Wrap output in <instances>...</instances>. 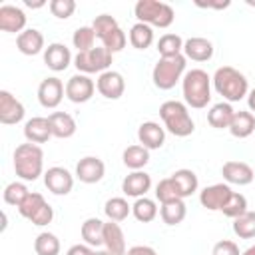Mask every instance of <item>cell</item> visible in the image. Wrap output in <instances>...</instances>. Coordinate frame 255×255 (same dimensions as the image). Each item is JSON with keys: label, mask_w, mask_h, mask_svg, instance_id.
I'll return each mask as SVG.
<instances>
[{"label": "cell", "mask_w": 255, "mask_h": 255, "mask_svg": "<svg viewBox=\"0 0 255 255\" xmlns=\"http://www.w3.org/2000/svg\"><path fill=\"white\" fill-rule=\"evenodd\" d=\"M181 92H183L185 106L195 108V110L207 108V104L211 102V78H209V74L201 68H193V70L185 72V76L181 80Z\"/></svg>", "instance_id": "6da1fadb"}, {"label": "cell", "mask_w": 255, "mask_h": 255, "mask_svg": "<svg viewBox=\"0 0 255 255\" xmlns=\"http://www.w3.org/2000/svg\"><path fill=\"white\" fill-rule=\"evenodd\" d=\"M213 88L219 96H223L225 102H239L249 94V82L245 78V74H241L239 70H235L233 66H221L215 70L213 78Z\"/></svg>", "instance_id": "7a4b0ae2"}, {"label": "cell", "mask_w": 255, "mask_h": 255, "mask_svg": "<svg viewBox=\"0 0 255 255\" xmlns=\"http://www.w3.org/2000/svg\"><path fill=\"white\" fill-rule=\"evenodd\" d=\"M14 171L24 181H36L44 175V151L38 143H20L14 149Z\"/></svg>", "instance_id": "3957f363"}, {"label": "cell", "mask_w": 255, "mask_h": 255, "mask_svg": "<svg viewBox=\"0 0 255 255\" xmlns=\"http://www.w3.org/2000/svg\"><path fill=\"white\" fill-rule=\"evenodd\" d=\"M159 118L163 122V128L175 137H187L195 129V124L183 102H177V100L163 102L159 106Z\"/></svg>", "instance_id": "277c9868"}, {"label": "cell", "mask_w": 255, "mask_h": 255, "mask_svg": "<svg viewBox=\"0 0 255 255\" xmlns=\"http://www.w3.org/2000/svg\"><path fill=\"white\" fill-rule=\"evenodd\" d=\"M133 14L137 18V22L147 24V26H155V28H169L175 20V12L167 2H159V0H139L133 6Z\"/></svg>", "instance_id": "5b68a950"}, {"label": "cell", "mask_w": 255, "mask_h": 255, "mask_svg": "<svg viewBox=\"0 0 255 255\" xmlns=\"http://www.w3.org/2000/svg\"><path fill=\"white\" fill-rule=\"evenodd\" d=\"M187 68V58L183 54L173 56V58H159L157 64L153 66L151 80L153 86L159 90H171L179 80H183Z\"/></svg>", "instance_id": "8992f818"}, {"label": "cell", "mask_w": 255, "mask_h": 255, "mask_svg": "<svg viewBox=\"0 0 255 255\" xmlns=\"http://www.w3.org/2000/svg\"><path fill=\"white\" fill-rule=\"evenodd\" d=\"M114 60V54L106 50L104 46H94L88 52H78L74 58V66L78 68V74H104L110 70Z\"/></svg>", "instance_id": "52a82bcc"}, {"label": "cell", "mask_w": 255, "mask_h": 255, "mask_svg": "<svg viewBox=\"0 0 255 255\" xmlns=\"http://www.w3.org/2000/svg\"><path fill=\"white\" fill-rule=\"evenodd\" d=\"M96 92V84L90 76L86 74H74L68 82H66V98L74 104H86L92 100Z\"/></svg>", "instance_id": "ba28073f"}, {"label": "cell", "mask_w": 255, "mask_h": 255, "mask_svg": "<svg viewBox=\"0 0 255 255\" xmlns=\"http://www.w3.org/2000/svg\"><path fill=\"white\" fill-rule=\"evenodd\" d=\"M64 96H66V86L56 76H50V78L42 80L40 86H38V102L48 110L58 108Z\"/></svg>", "instance_id": "9c48e42d"}, {"label": "cell", "mask_w": 255, "mask_h": 255, "mask_svg": "<svg viewBox=\"0 0 255 255\" xmlns=\"http://www.w3.org/2000/svg\"><path fill=\"white\" fill-rule=\"evenodd\" d=\"M44 185L54 195H68L74 187V175L66 167L54 165L44 171Z\"/></svg>", "instance_id": "30bf717a"}, {"label": "cell", "mask_w": 255, "mask_h": 255, "mask_svg": "<svg viewBox=\"0 0 255 255\" xmlns=\"http://www.w3.org/2000/svg\"><path fill=\"white\" fill-rule=\"evenodd\" d=\"M96 90L104 98H108V100H120L124 96V92H126V80H124V76L120 72L108 70V72H104V74L98 76Z\"/></svg>", "instance_id": "8fae6325"}, {"label": "cell", "mask_w": 255, "mask_h": 255, "mask_svg": "<svg viewBox=\"0 0 255 255\" xmlns=\"http://www.w3.org/2000/svg\"><path fill=\"white\" fill-rule=\"evenodd\" d=\"M26 116V110L22 102L12 96L8 90H0V122L4 126H14L20 124Z\"/></svg>", "instance_id": "7c38bea8"}, {"label": "cell", "mask_w": 255, "mask_h": 255, "mask_svg": "<svg viewBox=\"0 0 255 255\" xmlns=\"http://www.w3.org/2000/svg\"><path fill=\"white\" fill-rule=\"evenodd\" d=\"M106 175V163L96 155H86L76 163V177L82 183H98Z\"/></svg>", "instance_id": "4fadbf2b"}, {"label": "cell", "mask_w": 255, "mask_h": 255, "mask_svg": "<svg viewBox=\"0 0 255 255\" xmlns=\"http://www.w3.org/2000/svg\"><path fill=\"white\" fill-rule=\"evenodd\" d=\"M231 193H233V189L229 187V183H213V185H207L205 189H201L199 203L209 211H221V207L225 205V201L229 199Z\"/></svg>", "instance_id": "5bb4252c"}, {"label": "cell", "mask_w": 255, "mask_h": 255, "mask_svg": "<svg viewBox=\"0 0 255 255\" xmlns=\"http://www.w3.org/2000/svg\"><path fill=\"white\" fill-rule=\"evenodd\" d=\"M0 30L10 34H22L26 30V12L14 4L0 6Z\"/></svg>", "instance_id": "9a60e30c"}, {"label": "cell", "mask_w": 255, "mask_h": 255, "mask_svg": "<svg viewBox=\"0 0 255 255\" xmlns=\"http://www.w3.org/2000/svg\"><path fill=\"white\" fill-rule=\"evenodd\" d=\"M221 175L227 183L233 185H249L255 177V171L245 161H225L221 167Z\"/></svg>", "instance_id": "2e32d148"}, {"label": "cell", "mask_w": 255, "mask_h": 255, "mask_svg": "<svg viewBox=\"0 0 255 255\" xmlns=\"http://www.w3.org/2000/svg\"><path fill=\"white\" fill-rule=\"evenodd\" d=\"M44 64L52 72H64L72 64V52H70V48L66 44H60V42L48 44V48L44 50Z\"/></svg>", "instance_id": "e0dca14e"}, {"label": "cell", "mask_w": 255, "mask_h": 255, "mask_svg": "<svg viewBox=\"0 0 255 255\" xmlns=\"http://www.w3.org/2000/svg\"><path fill=\"white\" fill-rule=\"evenodd\" d=\"M151 189V175L145 171H131L122 181V191L128 197H145V193Z\"/></svg>", "instance_id": "ac0fdd59"}, {"label": "cell", "mask_w": 255, "mask_h": 255, "mask_svg": "<svg viewBox=\"0 0 255 255\" xmlns=\"http://www.w3.org/2000/svg\"><path fill=\"white\" fill-rule=\"evenodd\" d=\"M137 139L147 149H159L165 143V129L157 122H143L137 128Z\"/></svg>", "instance_id": "d6986e66"}, {"label": "cell", "mask_w": 255, "mask_h": 255, "mask_svg": "<svg viewBox=\"0 0 255 255\" xmlns=\"http://www.w3.org/2000/svg\"><path fill=\"white\" fill-rule=\"evenodd\" d=\"M183 56L193 62H207L213 58V44L201 36L187 38L183 44Z\"/></svg>", "instance_id": "ffe728a7"}, {"label": "cell", "mask_w": 255, "mask_h": 255, "mask_svg": "<svg viewBox=\"0 0 255 255\" xmlns=\"http://www.w3.org/2000/svg\"><path fill=\"white\" fill-rule=\"evenodd\" d=\"M24 137H26L30 143H46V141L52 137L50 120H48V118H42V116L30 118V120L24 124Z\"/></svg>", "instance_id": "44dd1931"}, {"label": "cell", "mask_w": 255, "mask_h": 255, "mask_svg": "<svg viewBox=\"0 0 255 255\" xmlns=\"http://www.w3.org/2000/svg\"><path fill=\"white\" fill-rule=\"evenodd\" d=\"M104 247L112 255H126V235L120 223L116 221H106L104 223Z\"/></svg>", "instance_id": "7402d4cb"}, {"label": "cell", "mask_w": 255, "mask_h": 255, "mask_svg": "<svg viewBox=\"0 0 255 255\" xmlns=\"http://www.w3.org/2000/svg\"><path fill=\"white\" fill-rule=\"evenodd\" d=\"M16 48L20 50V54L24 56H36L40 54L44 48V36L40 30L36 28H26L22 34L16 36Z\"/></svg>", "instance_id": "603a6c76"}, {"label": "cell", "mask_w": 255, "mask_h": 255, "mask_svg": "<svg viewBox=\"0 0 255 255\" xmlns=\"http://www.w3.org/2000/svg\"><path fill=\"white\" fill-rule=\"evenodd\" d=\"M50 120V128H52V135L54 137H60V139H68L76 133L78 126H76V120L68 114V112H52L48 116Z\"/></svg>", "instance_id": "cb8c5ba5"}, {"label": "cell", "mask_w": 255, "mask_h": 255, "mask_svg": "<svg viewBox=\"0 0 255 255\" xmlns=\"http://www.w3.org/2000/svg\"><path fill=\"white\" fill-rule=\"evenodd\" d=\"M233 116H235V110L231 108V104L229 102H219V104H213L209 108L207 124L215 129H229Z\"/></svg>", "instance_id": "d4e9b609"}, {"label": "cell", "mask_w": 255, "mask_h": 255, "mask_svg": "<svg viewBox=\"0 0 255 255\" xmlns=\"http://www.w3.org/2000/svg\"><path fill=\"white\" fill-rule=\"evenodd\" d=\"M253 131H255V114L245 112V110L235 112V116H233V120H231V126H229V133H231L233 137L245 139V137H249Z\"/></svg>", "instance_id": "484cf974"}, {"label": "cell", "mask_w": 255, "mask_h": 255, "mask_svg": "<svg viewBox=\"0 0 255 255\" xmlns=\"http://www.w3.org/2000/svg\"><path fill=\"white\" fill-rule=\"evenodd\" d=\"M169 177L175 181V185H177V191H179L181 199H185V197L193 195V193L197 191V187H199V179H197L195 171H191V169H187V167L175 169Z\"/></svg>", "instance_id": "4316f807"}, {"label": "cell", "mask_w": 255, "mask_h": 255, "mask_svg": "<svg viewBox=\"0 0 255 255\" xmlns=\"http://www.w3.org/2000/svg\"><path fill=\"white\" fill-rule=\"evenodd\" d=\"M104 223H106V221H102V219H98V217H88V219L82 223L80 233H82V239H84L86 245H90V247H100V245H104Z\"/></svg>", "instance_id": "83f0119b"}, {"label": "cell", "mask_w": 255, "mask_h": 255, "mask_svg": "<svg viewBox=\"0 0 255 255\" xmlns=\"http://www.w3.org/2000/svg\"><path fill=\"white\" fill-rule=\"evenodd\" d=\"M122 159H124V165H126V167H129L131 171H139V169H143V167L147 165V161H149V149L143 147V145H139V143L129 145V147L124 149Z\"/></svg>", "instance_id": "f1b7e54d"}, {"label": "cell", "mask_w": 255, "mask_h": 255, "mask_svg": "<svg viewBox=\"0 0 255 255\" xmlns=\"http://www.w3.org/2000/svg\"><path fill=\"white\" fill-rule=\"evenodd\" d=\"M185 215H187V207H185L183 199L169 201L159 207V217L165 225H179L185 219Z\"/></svg>", "instance_id": "f546056e"}, {"label": "cell", "mask_w": 255, "mask_h": 255, "mask_svg": "<svg viewBox=\"0 0 255 255\" xmlns=\"http://www.w3.org/2000/svg\"><path fill=\"white\" fill-rule=\"evenodd\" d=\"M129 44L135 50H145L153 44V28L141 22H135L129 28Z\"/></svg>", "instance_id": "4dcf8cb0"}, {"label": "cell", "mask_w": 255, "mask_h": 255, "mask_svg": "<svg viewBox=\"0 0 255 255\" xmlns=\"http://www.w3.org/2000/svg\"><path fill=\"white\" fill-rule=\"evenodd\" d=\"M104 213H106L108 221L120 223V221H124V219L131 213V205H129L128 199H124V197H112V199L106 201Z\"/></svg>", "instance_id": "1f68e13d"}, {"label": "cell", "mask_w": 255, "mask_h": 255, "mask_svg": "<svg viewBox=\"0 0 255 255\" xmlns=\"http://www.w3.org/2000/svg\"><path fill=\"white\" fill-rule=\"evenodd\" d=\"M60 249H62L60 239L54 233H50V231H42L34 239L36 255H60Z\"/></svg>", "instance_id": "d6a6232c"}, {"label": "cell", "mask_w": 255, "mask_h": 255, "mask_svg": "<svg viewBox=\"0 0 255 255\" xmlns=\"http://www.w3.org/2000/svg\"><path fill=\"white\" fill-rule=\"evenodd\" d=\"M183 40L181 36L177 34H163L159 40H157V52L161 58H173V56H179L183 54Z\"/></svg>", "instance_id": "836d02e7"}, {"label": "cell", "mask_w": 255, "mask_h": 255, "mask_svg": "<svg viewBox=\"0 0 255 255\" xmlns=\"http://www.w3.org/2000/svg\"><path fill=\"white\" fill-rule=\"evenodd\" d=\"M131 213H133V217L137 221L149 223V221H153L157 217V205L149 197H137L133 201V205H131Z\"/></svg>", "instance_id": "e575fe53"}, {"label": "cell", "mask_w": 255, "mask_h": 255, "mask_svg": "<svg viewBox=\"0 0 255 255\" xmlns=\"http://www.w3.org/2000/svg\"><path fill=\"white\" fill-rule=\"evenodd\" d=\"M233 233L239 239H253L255 237V211H245L243 215L233 219Z\"/></svg>", "instance_id": "d590c367"}, {"label": "cell", "mask_w": 255, "mask_h": 255, "mask_svg": "<svg viewBox=\"0 0 255 255\" xmlns=\"http://www.w3.org/2000/svg\"><path fill=\"white\" fill-rule=\"evenodd\" d=\"M96 38H98V36H96V32H94L92 26H80V28L74 32V36H72V44H74V48H76L78 52H88V50L94 48Z\"/></svg>", "instance_id": "8d00e7d4"}, {"label": "cell", "mask_w": 255, "mask_h": 255, "mask_svg": "<svg viewBox=\"0 0 255 255\" xmlns=\"http://www.w3.org/2000/svg\"><path fill=\"white\" fill-rule=\"evenodd\" d=\"M155 199L163 205V203H169V201H177V199H181V195H179V191H177V185H175V181L171 179V177H165V179H161L157 185H155Z\"/></svg>", "instance_id": "74e56055"}, {"label": "cell", "mask_w": 255, "mask_h": 255, "mask_svg": "<svg viewBox=\"0 0 255 255\" xmlns=\"http://www.w3.org/2000/svg\"><path fill=\"white\" fill-rule=\"evenodd\" d=\"M28 193H30V191H28V187H26L22 181H12V183H8V185L4 187L2 197H4V203L18 207V205L26 199Z\"/></svg>", "instance_id": "f35d334b"}, {"label": "cell", "mask_w": 255, "mask_h": 255, "mask_svg": "<svg viewBox=\"0 0 255 255\" xmlns=\"http://www.w3.org/2000/svg\"><path fill=\"white\" fill-rule=\"evenodd\" d=\"M221 211H223V215H227V217H231V219L243 215V213L247 211V197H245L243 193L233 191V193L229 195V199L225 201V205L221 207Z\"/></svg>", "instance_id": "ab89813d"}, {"label": "cell", "mask_w": 255, "mask_h": 255, "mask_svg": "<svg viewBox=\"0 0 255 255\" xmlns=\"http://www.w3.org/2000/svg\"><path fill=\"white\" fill-rule=\"evenodd\" d=\"M48 201L44 199V195L42 193H36V191H30L28 195H26V199L18 205V213L22 215V217H26L28 221L34 217V213L42 207V205H46Z\"/></svg>", "instance_id": "60d3db41"}, {"label": "cell", "mask_w": 255, "mask_h": 255, "mask_svg": "<svg viewBox=\"0 0 255 255\" xmlns=\"http://www.w3.org/2000/svg\"><path fill=\"white\" fill-rule=\"evenodd\" d=\"M126 42H128V36H126V32H124L120 26L102 38V46H104L106 50H110L112 54L122 52V50L126 48Z\"/></svg>", "instance_id": "b9f144b4"}, {"label": "cell", "mask_w": 255, "mask_h": 255, "mask_svg": "<svg viewBox=\"0 0 255 255\" xmlns=\"http://www.w3.org/2000/svg\"><path fill=\"white\" fill-rule=\"evenodd\" d=\"M120 24H118V20L114 18V16H110V14H100V16H96L94 18V22H92V28H94V32H96V36L102 40L106 34H110L112 30H116Z\"/></svg>", "instance_id": "7bdbcfd3"}, {"label": "cell", "mask_w": 255, "mask_h": 255, "mask_svg": "<svg viewBox=\"0 0 255 255\" xmlns=\"http://www.w3.org/2000/svg\"><path fill=\"white\" fill-rule=\"evenodd\" d=\"M48 6H50L52 16H56L60 20L70 18L74 14V10H76V2L74 0H52Z\"/></svg>", "instance_id": "ee69618b"}, {"label": "cell", "mask_w": 255, "mask_h": 255, "mask_svg": "<svg viewBox=\"0 0 255 255\" xmlns=\"http://www.w3.org/2000/svg\"><path fill=\"white\" fill-rule=\"evenodd\" d=\"M52 219H54V209H52L50 203H46V205H42V207L34 213V217L30 219V223H32V225H38V227H44V225L52 223Z\"/></svg>", "instance_id": "f6af8a7d"}, {"label": "cell", "mask_w": 255, "mask_h": 255, "mask_svg": "<svg viewBox=\"0 0 255 255\" xmlns=\"http://www.w3.org/2000/svg\"><path fill=\"white\" fill-rule=\"evenodd\" d=\"M211 255H241V253H239V247H237L235 241H231V239H221V241H217V243L213 245Z\"/></svg>", "instance_id": "bcb514c9"}, {"label": "cell", "mask_w": 255, "mask_h": 255, "mask_svg": "<svg viewBox=\"0 0 255 255\" xmlns=\"http://www.w3.org/2000/svg\"><path fill=\"white\" fill-rule=\"evenodd\" d=\"M66 255H94V247L86 243H76L66 251Z\"/></svg>", "instance_id": "7dc6e473"}, {"label": "cell", "mask_w": 255, "mask_h": 255, "mask_svg": "<svg viewBox=\"0 0 255 255\" xmlns=\"http://www.w3.org/2000/svg\"><path fill=\"white\" fill-rule=\"evenodd\" d=\"M126 255H157V251L149 245H133L126 251Z\"/></svg>", "instance_id": "c3c4849f"}, {"label": "cell", "mask_w": 255, "mask_h": 255, "mask_svg": "<svg viewBox=\"0 0 255 255\" xmlns=\"http://www.w3.org/2000/svg\"><path fill=\"white\" fill-rule=\"evenodd\" d=\"M195 4H197L199 8H215V10H221V8H227L231 2L225 0V2H207V4H205V2H195Z\"/></svg>", "instance_id": "681fc988"}, {"label": "cell", "mask_w": 255, "mask_h": 255, "mask_svg": "<svg viewBox=\"0 0 255 255\" xmlns=\"http://www.w3.org/2000/svg\"><path fill=\"white\" fill-rule=\"evenodd\" d=\"M247 106H249V112L253 114V112H255V88L247 94Z\"/></svg>", "instance_id": "f907efd6"}, {"label": "cell", "mask_w": 255, "mask_h": 255, "mask_svg": "<svg viewBox=\"0 0 255 255\" xmlns=\"http://www.w3.org/2000/svg\"><path fill=\"white\" fill-rule=\"evenodd\" d=\"M24 4H26L28 8H42V6H46V2H44V0H34V2H32V0H26Z\"/></svg>", "instance_id": "816d5d0a"}, {"label": "cell", "mask_w": 255, "mask_h": 255, "mask_svg": "<svg viewBox=\"0 0 255 255\" xmlns=\"http://www.w3.org/2000/svg\"><path fill=\"white\" fill-rule=\"evenodd\" d=\"M241 255H255V245H251V247H247V249H245V251H243Z\"/></svg>", "instance_id": "f5cc1de1"}, {"label": "cell", "mask_w": 255, "mask_h": 255, "mask_svg": "<svg viewBox=\"0 0 255 255\" xmlns=\"http://www.w3.org/2000/svg\"><path fill=\"white\" fill-rule=\"evenodd\" d=\"M94 255H112L108 249H104V251H94Z\"/></svg>", "instance_id": "db71d44e"}]
</instances>
